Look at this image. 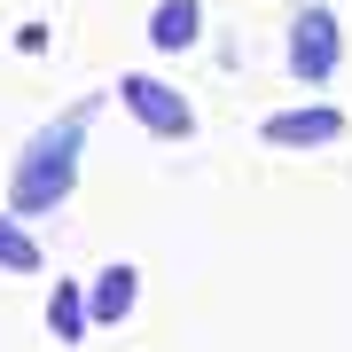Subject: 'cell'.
Instances as JSON below:
<instances>
[{"label":"cell","mask_w":352,"mask_h":352,"mask_svg":"<svg viewBox=\"0 0 352 352\" xmlns=\"http://www.w3.org/2000/svg\"><path fill=\"white\" fill-rule=\"evenodd\" d=\"M196 32H204V8H196V0H157V16H149V39H157V47H188Z\"/></svg>","instance_id":"cell-5"},{"label":"cell","mask_w":352,"mask_h":352,"mask_svg":"<svg viewBox=\"0 0 352 352\" xmlns=\"http://www.w3.org/2000/svg\"><path fill=\"white\" fill-rule=\"evenodd\" d=\"M78 289H55V305H47V321H55V337H78V329H87V314H78Z\"/></svg>","instance_id":"cell-7"},{"label":"cell","mask_w":352,"mask_h":352,"mask_svg":"<svg viewBox=\"0 0 352 352\" xmlns=\"http://www.w3.org/2000/svg\"><path fill=\"white\" fill-rule=\"evenodd\" d=\"M0 258H8V266H24V274H32V266H39V251H32L24 235H16L8 219H0Z\"/></svg>","instance_id":"cell-8"},{"label":"cell","mask_w":352,"mask_h":352,"mask_svg":"<svg viewBox=\"0 0 352 352\" xmlns=\"http://www.w3.org/2000/svg\"><path fill=\"white\" fill-rule=\"evenodd\" d=\"M337 55H344V32H337V16H329V8H298V24H289V71L321 87V78L337 71Z\"/></svg>","instance_id":"cell-2"},{"label":"cell","mask_w":352,"mask_h":352,"mask_svg":"<svg viewBox=\"0 0 352 352\" xmlns=\"http://www.w3.org/2000/svg\"><path fill=\"white\" fill-rule=\"evenodd\" d=\"M118 94H126V110H141V126L164 133V141H180V133L196 126V118H188V94L157 87V78H118Z\"/></svg>","instance_id":"cell-3"},{"label":"cell","mask_w":352,"mask_h":352,"mask_svg":"<svg viewBox=\"0 0 352 352\" xmlns=\"http://www.w3.org/2000/svg\"><path fill=\"white\" fill-rule=\"evenodd\" d=\"M87 118V110H78ZM78 118L71 126H47L32 141V157H24V173H16V204H24V212H39V204H55L71 188V141H78Z\"/></svg>","instance_id":"cell-1"},{"label":"cell","mask_w":352,"mask_h":352,"mask_svg":"<svg viewBox=\"0 0 352 352\" xmlns=\"http://www.w3.org/2000/svg\"><path fill=\"white\" fill-rule=\"evenodd\" d=\"M126 305H133V266H110L94 282V321H126Z\"/></svg>","instance_id":"cell-6"},{"label":"cell","mask_w":352,"mask_h":352,"mask_svg":"<svg viewBox=\"0 0 352 352\" xmlns=\"http://www.w3.org/2000/svg\"><path fill=\"white\" fill-rule=\"evenodd\" d=\"M258 133L274 141V149H321V141L344 133V110H329V102H314V110H282V118H266Z\"/></svg>","instance_id":"cell-4"}]
</instances>
